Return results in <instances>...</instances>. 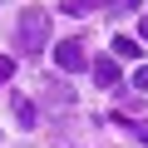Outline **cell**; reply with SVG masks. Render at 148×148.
<instances>
[{
    "label": "cell",
    "mask_w": 148,
    "mask_h": 148,
    "mask_svg": "<svg viewBox=\"0 0 148 148\" xmlns=\"http://www.w3.org/2000/svg\"><path fill=\"white\" fill-rule=\"evenodd\" d=\"M15 45L30 49V54H40V49L49 45V10H40V5L20 10V20H15Z\"/></svg>",
    "instance_id": "obj_1"
},
{
    "label": "cell",
    "mask_w": 148,
    "mask_h": 148,
    "mask_svg": "<svg viewBox=\"0 0 148 148\" xmlns=\"http://www.w3.org/2000/svg\"><path fill=\"white\" fill-rule=\"evenodd\" d=\"M54 64H59L64 74L89 69V49H84V40H59V45H54Z\"/></svg>",
    "instance_id": "obj_2"
},
{
    "label": "cell",
    "mask_w": 148,
    "mask_h": 148,
    "mask_svg": "<svg viewBox=\"0 0 148 148\" xmlns=\"http://www.w3.org/2000/svg\"><path fill=\"white\" fill-rule=\"evenodd\" d=\"M89 69H94V84H99V89H114V84H119V64H114V59H94Z\"/></svg>",
    "instance_id": "obj_3"
},
{
    "label": "cell",
    "mask_w": 148,
    "mask_h": 148,
    "mask_svg": "<svg viewBox=\"0 0 148 148\" xmlns=\"http://www.w3.org/2000/svg\"><path fill=\"white\" fill-rule=\"evenodd\" d=\"M114 54H119V59H138L143 49H138V40H128V35H119V40H114Z\"/></svg>",
    "instance_id": "obj_4"
},
{
    "label": "cell",
    "mask_w": 148,
    "mask_h": 148,
    "mask_svg": "<svg viewBox=\"0 0 148 148\" xmlns=\"http://www.w3.org/2000/svg\"><path fill=\"white\" fill-rule=\"evenodd\" d=\"M15 119H20V128H35V104L30 99H15Z\"/></svg>",
    "instance_id": "obj_5"
},
{
    "label": "cell",
    "mask_w": 148,
    "mask_h": 148,
    "mask_svg": "<svg viewBox=\"0 0 148 148\" xmlns=\"http://www.w3.org/2000/svg\"><path fill=\"white\" fill-rule=\"evenodd\" d=\"M64 10H69V15H89V10H94V0H64Z\"/></svg>",
    "instance_id": "obj_6"
},
{
    "label": "cell",
    "mask_w": 148,
    "mask_h": 148,
    "mask_svg": "<svg viewBox=\"0 0 148 148\" xmlns=\"http://www.w3.org/2000/svg\"><path fill=\"white\" fill-rule=\"evenodd\" d=\"M10 74H15V59H10V54H0V84H5Z\"/></svg>",
    "instance_id": "obj_7"
},
{
    "label": "cell",
    "mask_w": 148,
    "mask_h": 148,
    "mask_svg": "<svg viewBox=\"0 0 148 148\" xmlns=\"http://www.w3.org/2000/svg\"><path fill=\"white\" fill-rule=\"evenodd\" d=\"M109 5H114V10L123 15V10H138V5H143V0H109Z\"/></svg>",
    "instance_id": "obj_8"
},
{
    "label": "cell",
    "mask_w": 148,
    "mask_h": 148,
    "mask_svg": "<svg viewBox=\"0 0 148 148\" xmlns=\"http://www.w3.org/2000/svg\"><path fill=\"white\" fill-rule=\"evenodd\" d=\"M133 89H143V94H148V69H138V74H133Z\"/></svg>",
    "instance_id": "obj_9"
},
{
    "label": "cell",
    "mask_w": 148,
    "mask_h": 148,
    "mask_svg": "<svg viewBox=\"0 0 148 148\" xmlns=\"http://www.w3.org/2000/svg\"><path fill=\"white\" fill-rule=\"evenodd\" d=\"M133 133H138V138L148 143V119H138V123H133Z\"/></svg>",
    "instance_id": "obj_10"
},
{
    "label": "cell",
    "mask_w": 148,
    "mask_h": 148,
    "mask_svg": "<svg viewBox=\"0 0 148 148\" xmlns=\"http://www.w3.org/2000/svg\"><path fill=\"white\" fill-rule=\"evenodd\" d=\"M138 35H143V40H148V15H143V20H138Z\"/></svg>",
    "instance_id": "obj_11"
}]
</instances>
